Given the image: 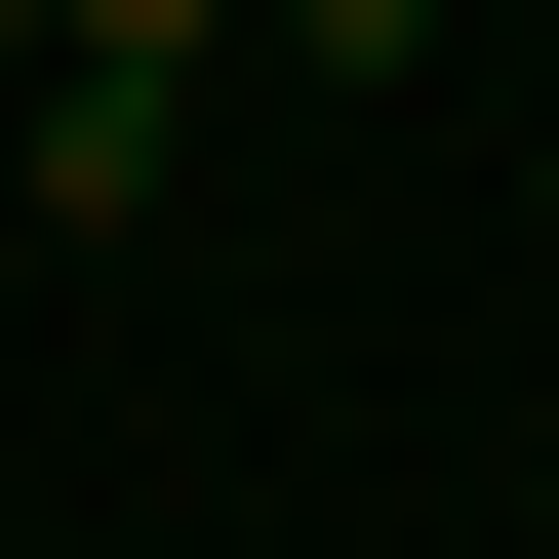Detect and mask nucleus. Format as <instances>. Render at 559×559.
<instances>
[{
	"label": "nucleus",
	"mask_w": 559,
	"mask_h": 559,
	"mask_svg": "<svg viewBox=\"0 0 559 559\" xmlns=\"http://www.w3.org/2000/svg\"><path fill=\"white\" fill-rule=\"evenodd\" d=\"M240 40H280V81H400V40H440V0H240Z\"/></svg>",
	"instance_id": "obj_2"
},
{
	"label": "nucleus",
	"mask_w": 559,
	"mask_h": 559,
	"mask_svg": "<svg viewBox=\"0 0 559 559\" xmlns=\"http://www.w3.org/2000/svg\"><path fill=\"white\" fill-rule=\"evenodd\" d=\"M200 40H240V0H40V81H200Z\"/></svg>",
	"instance_id": "obj_1"
},
{
	"label": "nucleus",
	"mask_w": 559,
	"mask_h": 559,
	"mask_svg": "<svg viewBox=\"0 0 559 559\" xmlns=\"http://www.w3.org/2000/svg\"><path fill=\"white\" fill-rule=\"evenodd\" d=\"M0 40H40V0H0Z\"/></svg>",
	"instance_id": "obj_3"
}]
</instances>
